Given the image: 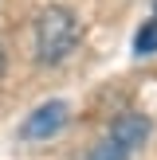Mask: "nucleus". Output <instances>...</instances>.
Returning <instances> with one entry per match:
<instances>
[{
    "label": "nucleus",
    "instance_id": "nucleus-1",
    "mask_svg": "<svg viewBox=\"0 0 157 160\" xmlns=\"http://www.w3.org/2000/svg\"><path fill=\"white\" fill-rule=\"evenodd\" d=\"M78 35H83V28H78V20H75L71 8L47 4L43 12L35 16V59L47 62V67H59L78 47Z\"/></svg>",
    "mask_w": 157,
    "mask_h": 160
},
{
    "label": "nucleus",
    "instance_id": "nucleus-2",
    "mask_svg": "<svg viewBox=\"0 0 157 160\" xmlns=\"http://www.w3.org/2000/svg\"><path fill=\"white\" fill-rule=\"evenodd\" d=\"M67 117H71V106L67 102H43V106H35L28 117H24V125H20V137L24 141H47V137H55V133L67 125Z\"/></svg>",
    "mask_w": 157,
    "mask_h": 160
},
{
    "label": "nucleus",
    "instance_id": "nucleus-3",
    "mask_svg": "<svg viewBox=\"0 0 157 160\" xmlns=\"http://www.w3.org/2000/svg\"><path fill=\"white\" fill-rule=\"evenodd\" d=\"M149 129H153L149 117H141V113H122L114 125H110V137H114L118 145H126L130 152H138V148L149 141Z\"/></svg>",
    "mask_w": 157,
    "mask_h": 160
},
{
    "label": "nucleus",
    "instance_id": "nucleus-4",
    "mask_svg": "<svg viewBox=\"0 0 157 160\" xmlns=\"http://www.w3.org/2000/svg\"><path fill=\"white\" fill-rule=\"evenodd\" d=\"M86 160H133V152H130L126 145H118V141L106 133V137L90 148V156H86Z\"/></svg>",
    "mask_w": 157,
    "mask_h": 160
},
{
    "label": "nucleus",
    "instance_id": "nucleus-5",
    "mask_svg": "<svg viewBox=\"0 0 157 160\" xmlns=\"http://www.w3.org/2000/svg\"><path fill=\"white\" fill-rule=\"evenodd\" d=\"M133 51H138V55H153L157 51V16L145 20V28L133 35Z\"/></svg>",
    "mask_w": 157,
    "mask_h": 160
},
{
    "label": "nucleus",
    "instance_id": "nucleus-6",
    "mask_svg": "<svg viewBox=\"0 0 157 160\" xmlns=\"http://www.w3.org/2000/svg\"><path fill=\"white\" fill-rule=\"evenodd\" d=\"M4 67H8V51H4V43H0V74H4Z\"/></svg>",
    "mask_w": 157,
    "mask_h": 160
}]
</instances>
